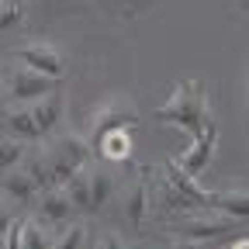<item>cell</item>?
I'll return each mask as SVG.
<instances>
[{
	"label": "cell",
	"mask_w": 249,
	"mask_h": 249,
	"mask_svg": "<svg viewBox=\"0 0 249 249\" xmlns=\"http://www.w3.org/2000/svg\"><path fill=\"white\" fill-rule=\"evenodd\" d=\"M156 121L170 124V128H180L183 135H194L204 128V121L211 118V104H208V90L204 80H177L173 93L166 97V104L156 107L152 114Z\"/></svg>",
	"instance_id": "cell-1"
},
{
	"label": "cell",
	"mask_w": 249,
	"mask_h": 249,
	"mask_svg": "<svg viewBox=\"0 0 249 249\" xmlns=\"http://www.w3.org/2000/svg\"><path fill=\"white\" fill-rule=\"evenodd\" d=\"M38 156H42L49 187H62L80 166H87V163L93 160V149H90V142L80 139V135H62V139H55L52 145H42Z\"/></svg>",
	"instance_id": "cell-2"
},
{
	"label": "cell",
	"mask_w": 249,
	"mask_h": 249,
	"mask_svg": "<svg viewBox=\"0 0 249 249\" xmlns=\"http://www.w3.org/2000/svg\"><path fill=\"white\" fill-rule=\"evenodd\" d=\"M242 222L235 218L214 211V208H204V211H187L180 222H173V239L183 242V246H218L225 235H232Z\"/></svg>",
	"instance_id": "cell-3"
},
{
	"label": "cell",
	"mask_w": 249,
	"mask_h": 249,
	"mask_svg": "<svg viewBox=\"0 0 249 249\" xmlns=\"http://www.w3.org/2000/svg\"><path fill=\"white\" fill-rule=\"evenodd\" d=\"M160 201L170 208V211H204L211 208V191L197 187L194 177H187L177 163H170V170L163 173V183H160Z\"/></svg>",
	"instance_id": "cell-4"
},
{
	"label": "cell",
	"mask_w": 249,
	"mask_h": 249,
	"mask_svg": "<svg viewBox=\"0 0 249 249\" xmlns=\"http://www.w3.org/2000/svg\"><path fill=\"white\" fill-rule=\"evenodd\" d=\"M135 124H139V114H135L132 101L121 97V93H114V97H104L97 107L90 111V118H87V142L93 149V142H97L104 132H111V128H135Z\"/></svg>",
	"instance_id": "cell-5"
},
{
	"label": "cell",
	"mask_w": 249,
	"mask_h": 249,
	"mask_svg": "<svg viewBox=\"0 0 249 249\" xmlns=\"http://www.w3.org/2000/svg\"><path fill=\"white\" fill-rule=\"evenodd\" d=\"M59 80H49L35 70H28V66H7L4 76H0V93L7 97V104H31V101H38L45 97L49 90H55Z\"/></svg>",
	"instance_id": "cell-6"
},
{
	"label": "cell",
	"mask_w": 249,
	"mask_h": 249,
	"mask_svg": "<svg viewBox=\"0 0 249 249\" xmlns=\"http://www.w3.org/2000/svg\"><path fill=\"white\" fill-rule=\"evenodd\" d=\"M14 59L21 66L49 76V80H59V83L66 80V52L59 45H52V42H28V45H21L14 52Z\"/></svg>",
	"instance_id": "cell-7"
},
{
	"label": "cell",
	"mask_w": 249,
	"mask_h": 249,
	"mask_svg": "<svg viewBox=\"0 0 249 249\" xmlns=\"http://www.w3.org/2000/svg\"><path fill=\"white\" fill-rule=\"evenodd\" d=\"M214 145H218V121H214V118H208V121H204V128L191 135V145H187V152H183V156H177L173 163H177L187 177H194V180H197V177L204 173V166L211 163Z\"/></svg>",
	"instance_id": "cell-8"
},
{
	"label": "cell",
	"mask_w": 249,
	"mask_h": 249,
	"mask_svg": "<svg viewBox=\"0 0 249 249\" xmlns=\"http://www.w3.org/2000/svg\"><path fill=\"white\" fill-rule=\"evenodd\" d=\"M87 191H90V201H87V218H97L104 214V208L111 204V197L118 194V177L97 160V163H87Z\"/></svg>",
	"instance_id": "cell-9"
},
{
	"label": "cell",
	"mask_w": 249,
	"mask_h": 249,
	"mask_svg": "<svg viewBox=\"0 0 249 249\" xmlns=\"http://www.w3.org/2000/svg\"><path fill=\"white\" fill-rule=\"evenodd\" d=\"M38 194H42V187L35 183V177H31L21 163L0 173V197H4L11 208H31Z\"/></svg>",
	"instance_id": "cell-10"
},
{
	"label": "cell",
	"mask_w": 249,
	"mask_h": 249,
	"mask_svg": "<svg viewBox=\"0 0 249 249\" xmlns=\"http://www.w3.org/2000/svg\"><path fill=\"white\" fill-rule=\"evenodd\" d=\"M35 218L45 225V229H59V225H66V222H73V218H80L76 211H73V204H70V197H66V191L62 187H45V191L35 197Z\"/></svg>",
	"instance_id": "cell-11"
},
{
	"label": "cell",
	"mask_w": 249,
	"mask_h": 249,
	"mask_svg": "<svg viewBox=\"0 0 249 249\" xmlns=\"http://www.w3.org/2000/svg\"><path fill=\"white\" fill-rule=\"evenodd\" d=\"M121 214L128 225H145L149 214H152V187L145 177L132 180L128 187L121 191Z\"/></svg>",
	"instance_id": "cell-12"
},
{
	"label": "cell",
	"mask_w": 249,
	"mask_h": 249,
	"mask_svg": "<svg viewBox=\"0 0 249 249\" xmlns=\"http://www.w3.org/2000/svg\"><path fill=\"white\" fill-rule=\"evenodd\" d=\"M28 111H31V118H35L42 139H49L59 124H62V118H66V97H62V90H49L45 97L31 101Z\"/></svg>",
	"instance_id": "cell-13"
},
{
	"label": "cell",
	"mask_w": 249,
	"mask_h": 249,
	"mask_svg": "<svg viewBox=\"0 0 249 249\" xmlns=\"http://www.w3.org/2000/svg\"><path fill=\"white\" fill-rule=\"evenodd\" d=\"M132 149H135L132 128H111L93 142V156H97L101 163H124L132 156Z\"/></svg>",
	"instance_id": "cell-14"
},
{
	"label": "cell",
	"mask_w": 249,
	"mask_h": 249,
	"mask_svg": "<svg viewBox=\"0 0 249 249\" xmlns=\"http://www.w3.org/2000/svg\"><path fill=\"white\" fill-rule=\"evenodd\" d=\"M211 208L246 225L249 222V187H225V191L211 194Z\"/></svg>",
	"instance_id": "cell-15"
},
{
	"label": "cell",
	"mask_w": 249,
	"mask_h": 249,
	"mask_svg": "<svg viewBox=\"0 0 249 249\" xmlns=\"http://www.w3.org/2000/svg\"><path fill=\"white\" fill-rule=\"evenodd\" d=\"M24 152H28V142L14 139V135H4V139H0V173L18 166L24 160Z\"/></svg>",
	"instance_id": "cell-16"
},
{
	"label": "cell",
	"mask_w": 249,
	"mask_h": 249,
	"mask_svg": "<svg viewBox=\"0 0 249 249\" xmlns=\"http://www.w3.org/2000/svg\"><path fill=\"white\" fill-rule=\"evenodd\" d=\"M11 222H14V218H11V204L0 197V242H4V232L11 229Z\"/></svg>",
	"instance_id": "cell-17"
},
{
	"label": "cell",
	"mask_w": 249,
	"mask_h": 249,
	"mask_svg": "<svg viewBox=\"0 0 249 249\" xmlns=\"http://www.w3.org/2000/svg\"><path fill=\"white\" fill-rule=\"evenodd\" d=\"M107 4H111V7H118L121 14H135L142 0H107Z\"/></svg>",
	"instance_id": "cell-18"
},
{
	"label": "cell",
	"mask_w": 249,
	"mask_h": 249,
	"mask_svg": "<svg viewBox=\"0 0 249 249\" xmlns=\"http://www.w3.org/2000/svg\"><path fill=\"white\" fill-rule=\"evenodd\" d=\"M242 107H246V128H249V70H246V80H242Z\"/></svg>",
	"instance_id": "cell-19"
},
{
	"label": "cell",
	"mask_w": 249,
	"mask_h": 249,
	"mask_svg": "<svg viewBox=\"0 0 249 249\" xmlns=\"http://www.w3.org/2000/svg\"><path fill=\"white\" fill-rule=\"evenodd\" d=\"M7 107H11V104H7V97H4V93H0V121H4V114H7Z\"/></svg>",
	"instance_id": "cell-20"
},
{
	"label": "cell",
	"mask_w": 249,
	"mask_h": 249,
	"mask_svg": "<svg viewBox=\"0 0 249 249\" xmlns=\"http://www.w3.org/2000/svg\"><path fill=\"white\" fill-rule=\"evenodd\" d=\"M49 4H73V0H49Z\"/></svg>",
	"instance_id": "cell-21"
},
{
	"label": "cell",
	"mask_w": 249,
	"mask_h": 249,
	"mask_svg": "<svg viewBox=\"0 0 249 249\" xmlns=\"http://www.w3.org/2000/svg\"><path fill=\"white\" fill-rule=\"evenodd\" d=\"M0 4H4V0H0Z\"/></svg>",
	"instance_id": "cell-22"
}]
</instances>
